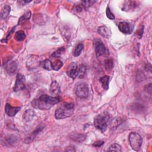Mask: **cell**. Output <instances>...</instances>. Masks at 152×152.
<instances>
[{"instance_id":"15","label":"cell","mask_w":152,"mask_h":152,"mask_svg":"<svg viewBox=\"0 0 152 152\" xmlns=\"http://www.w3.org/2000/svg\"><path fill=\"white\" fill-rule=\"evenodd\" d=\"M70 139L75 141L82 142L86 139V136L80 133H72L70 136Z\"/></svg>"},{"instance_id":"5","label":"cell","mask_w":152,"mask_h":152,"mask_svg":"<svg viewBox=\"0 0 152 152\" xmlns=\"http://www.w3.org/2000/svg\"><path fill=\"white\" fill-rule=\"evenodd\" d=\"M76 96L80 99H86L89 95V88L87 84L81 83L77 84L76 89Z\"/></svg>"},{"instance_id":"8","label":"cell","mask_w":152,"mask_h":152,"mask_svg":"<svg viewBox=\"0 0 152 152\" xmlns=\"http://www.w3.org/2000/svg\"><path fill=\"white\" fill-rule=\"evenodd\" d=\"M77 72H78V67L77 64L76 62L71 63L68 68L67 69V74L68 76L73 79L76 78L77 77Z\"/></svg>"},{"instance_id":"35","label":"cell","mask_w":152,"mask_h":152,"mask_svg":"<svg viewBox=\"0 0 152 152\" xmlns=\"http://www.w3.org/2000/svg\"><path fill=\"white\" fill-rule=\"evenodd\" d=\"M140 75L139 74H138V76H137V77L138 78V80H139V81H142V80H144V76H143V73H140Z\"/></svg>"},{"instance_id":"12","label":"cell","mask_w":152,"mask_h":152,"mask_svg":"<svg viewBox=\"0 0 152 152\" xmlns=\"http://www.w3.org/2000/svg\"><path fill=\"white\" fill-rule=\"evenodd\" d=\"M20 107H13L10 104H7L5 106L6 113L9 116H14L16 113L20 111Z\"/></svg>"},{"instance_id":"26","label":"cell","mask_w":152,"mask_h":152,"mask_svg":"<svg viewBox=\"0 0 152 152\" xmlns=\"http://www.w3.org/2000/svg\"><path fill=\"white\" fill-rule=\"evenodd\" d=\"M83 47H84L83 44L82 43H80L76 46L74 51V55L75 57H78L81 54V52L83 49Z\"/></svg>"},{"instance_id":"1","label":"cell","mask_w":152,"mask_h":152,"mask_svg":"<svg viewBox=\"0 0 152 152\" xmlns=\"http://www.w3.org/2000/svg\"><path fill=\"white\" fill-rule=\"evenodd\" d=\"M61 101V97L59 96H50L47 95H42L38 98L33 99L32 102V106L40 110H48L58 104Z\"/></svg>"},{"instance_id":"34","label":"cell","mask_w":152,"mask_h":152,"mask_svg":"<svg viewBox=\"0 0 152 152\" xmlns=\"http://www.w3.org/2000/svg\"><path fill=\"white\" fill-rule=\"evenodd\" d=\"M145 70L147 71H149V72H151V65L150 64L147 63L146 65H145Z\"/></svg>"},{"instance_id":"23","label":"cell","mask_w":152,"mask_h":152,"mask_svg":"<svg viewBox=\"0 0 152 152\" xmlns=\"http://www.w3.org/2000/svg\"><path fill=\"white\" fill-rule=\"evenodd\" d=\"M31 12L30 11H27L25 14H23L21 18L19 19L18 25H22L23 22H26V20H28L30 19L31 17Z\"/></svg>"},{"instance_id":"30","label":"cell","mask_w":152,"mask_h":152,"mask_svg":"<svg viewBox=\"0 0 152 152\" xmlns=\"http://www.w3.org/2000/svg\"><path fill=\"white\" fill-rule=\"evenodd\" d=\"M95 3V1H83L81 2V4H82L83 6L84 7V8L86 9L88 7H89L90 6H91L92 5H93Z\"/></svg>"},{"instance_id":"22","label":"cell","mask_w":152,"mask_h":152,"mask_svg":"<svg viewBox=\"0 0 152 152\" xmlns=\"http://www.w3.org/2000/svg\"><path fill=\"white\" fill-rule=\"evenodd\" d=\"M26 38V35L23 30L18 31L15 34V39L17 41L20 42L23 41Z\"/></svg>"},{"instance_id":"28","label":"cell","mask_w":152,"mask_h":152,"mask_svg":"<svg viewBox=\"0 0 152 152\" xmlns=\"http://www.w3.org/2000/svg\"><path fill=\"white\" fill-rule=\"evenodd\" d=\"M64 51H65V48H64V47H61V48H60L58 50H57L55 52H54V53L52 54L51 57H53V58H58V57H60L61 55V54H62Z\"/></svg>"},{"instance_id":"17","label":"cell","mask_w":152,"mask_h":152,"mask_svg":"<svg viewBox=\"0 0 152 152\" xmlns=\"http://www.w3.org/2000/svg\"><path fill=\"white\" fill-rule=\"evenodd\" d=\"M35 115V112L33 110H32L30 109H27L24 113L23 115V119L25 120V121L26 122H29L30 121L33 117Z\"/></svg>"},{"instance_id":"13","label":"cell","mask_w":152,"mask_h":152,"mask_svg":"<svg viewBox=\"0 0 152 152\" xmlns=\"http://www.w3.org/2000/svg\"><path fill=\"white\" fill-rule=\"evenodd\" d=\"M50 93L55 96H58L61 93V88L58 83L54 80L52 82L50 86Z\"/></svg>"},{"instance_id":"36","label":"cell","mask_w":152,"mask_h":152,"mask_svg":"<svg viewBox=\"0 0 152 152\" xmlns=\"http://www.w3.org/2000/svg\"><path fill=\"white\" fill-rule=\"evenodd\" d=\"M66 150L67 151H76V150H75V148H74V147H73V146H70V147H67V148L66 149Z\"/></svg>"},{"instance_id":"25","label":"cell","mask_w":152,"mask_h":152,"mask_svg":"<svg viewBox=\"0 0 152 152\" xmlns=\"http://www.w3.org/2000/svg\"><path fill=\"white\" fill-rule=\"evenodd\" d=\"M62 66L63 62L60 60H57L54 62H53V70L55 71H58Z\"/></svg>"},{"instance_id":"10","label":"cell","mask_w":152,"mask_h":152,"mask_svg":"<svg viewBox=\"0 0 152 152\" xmlns=\"http://www.w3.org/2000/svg\"><path fill=\"white\" fill-rule=\"evenodd\" d=\"M118 29L121 32L124 34H130L132 32V29L130 25L125 22H121L118 23Z\"/></svg>"},{"instance_id":"33","label":"cell","mask_w":152,"mask_h":152,"mask_svg":"<svg viewBox=\"0 0 152 152\" xmlns=\"http://www.w3.org/2000/svg\"><path fill=\"white\" fill-rule=\"evenodd\" d=\"M145 90L148 93H149L150 95H151V84H148V85H147V86L146 87V89H145Z\"/></svg>"},{"instance_id":"9","label":"cell","mask_w":152,"mask_h":152,"mask_svg":"<svg viewBox=\"0 0 152 152\" xmlns=\"http://www.w3.org/2000/svg\"><path fill=\"white\" fill-rule=\"evenodd\" d=\"M4 68L9 73H13L17 70L18 65H17V63L15 62V61L12 59H10L5 62Z\"/></svg>"},{"instance_id":"27","label":"cell","mask_w":152,"mask_h":152,"mask_svg":"<svg viewBox=\"0 0 152 152\" xmlns=\"http://www.w3.org/2000/svg\"><path fill=\"white\" fill-rule=\"evenodd\" d=\"M108 151H118V152H120L121 151V147L120 145H119L118 144L116 143H113L112 144L110 147L108 149Z\"/></svg>"},{"instance_id":"24","label":"cell","mask_w":152,"mask_h":152,"mask_svg":"<svg viewBox=\"0 0 152 152\" xmlns=\"http://www.w3.org/2000/svg\"><path fill=\"white\" fill-rule=\"evenodd\" d=\"M113 67V62L112 59H108L105 61V67L108 72H110Z\"/></svg>"},{"instance_id":"31","label":"cell","mask_w":152,"mask_h":152,"mask_svg":"<svg viewBox=\"0 0 152 152\" xmlns=\"http://www.w3.org/2000/svg\"><path fill=\"white\" fill-rule=\"evenodd\" d=\"M83 9H84V7L83 6L82 4L75 5L74 7V10L77 12H81Z\"/></svg>"},{"instance_id":"32","label":"cell","mask_w":152,"mask_h":152,"mask_svg":"<svg viewBox=\"0 0 152 152\" xmlns=\"http://www.w3.org/2000/svg\"><path fill=\"white\" fill-rule=\"evenodd\" d=\"M104 143V141H97L95 142L93 144V146L96 147H99L100 146H102Z\"/></svg>"},{"instance_id":"21","label":"cell","mask_w":152,"mask_h":152,"mask_svg":"<svg viewBox=\"0 0 152 152\" xmlns=\"http://www.w3.org/2000/svg\"><path fill=\"white\" fill-rule=\"evenodd\" d=\"M86 71V67L84 64L80 65L79 68H78V72H77V77L80 78H82L85 76Z\"/></svg>"},{"instance_id":"14","label":"cell","mask_w":152,"mask_h":152,"mask_svg":"<svg viewBox=\"0 0 152 152\" xmlns=\"http://www.w3.org/2000/svg\"><path fill=\"white\" fill-rule=\"evenodd\" d=\"M43 129V126H39V127H38L35 130V131L34 132H33L28 137H27V138L25 139V143H27V144L32 143L33 140H34V139H35V137H36V135H37L39 132H40Z\"/></svg>"},{"instance_id":"20","label":"cell","mask_w":152,"mask_h":152,"mask_svg":"<svg viewBox=\"0 0 152 152\" xmlns=\"http://www.w3.org/2000/svg\"><path fill=\"white\" fill-rule=\"evenodd\" d=\"M10 11H11V7L7 5L3 7L1 12V18L3 20H5L8 18V16L10 14Z\"/></svg>"},{"instance_id":"29","label":"cell","mask_w":152,"mask_h":152,"mask_svg":"<svg viewBox=\"0 0 152 152\" xmlns=\"http://www.w3.org/2000/svg\"><path fill=\"white\" fill-rule=\"evenodd\" d=\"M106 16L107 18L108 19H109L110 20H115V15H113V14L111 12L110 8L109 7H107L106 8Z\"/></svg>"},{"instance_id":"16","label":"cell","mask_w":152,"mask_h":152,"mask_svg":"<svg viewBox=\"0 0 152 152\" xmlns=\"http://www.w3.org/2000/svg\"><path fill=\"white\" fill-rule=\"evenodd\" d=\"M109 80H110V77L107 75L104 76L99 78V81L101 83V84H102L103 89L105 90H107L109 89Z\"/></svg>"},{"instance_id":"7","label":"cell","mask_w":152,"mask_h":152,"mask_svg":"<svg viewBox=\"0 0 152 152\" xmlns=\"http://www.w3.org/2000/svg\"><path fill=\"white\" fill-rule=\"evenodd\" d=\"M95 50L97 57H100L106 53V48L104 44L99 40L95 42Z\"/></svg>"},{"instance_id":"18","label":"cell","mask_w":152,"mask_h":152,"mask_svg":"<svg viewBox=\"0 0 152 152\" xmlns=\"http://www.w3.org/2000/svg\"><path fill=\"white\" fill-rule=\"evenodd\" d=\"M41 64L42 68L47 71H50L53 70V62L48 59H46L41 62Z\"/></svg>"},{"instance_id":"2","label":"cell","mask_w":152,"mask_h":152,"mask_svg":"<svg viewBox=\"0 0 152 152\" xmlns=\"http://www.w3.org/2000/svg\"><path fill=\"white\" fill-rule=\"evenodd\" d=\"M74 111V104L64 103L59 106L55 112V117L57 120L65 119L71 116Z\"/></svg>"},{"instance_id":"19","label":"cell","mask_w":152,"mask_h":152,"mask_svg":"<svg viewBox=\"0 0 152 152\" xmlns=\"http://www.w3.org/2000/svg\"><path fill=\"white\" fill-rule=\"evenodd\" d=\"M137 3L136 1H126L124 5L123 10L129 11L130 10L135 9L137 7Z\"/></svg>"},{"instance_id":"4","label":"cell","mask_w":152,"mask_h":152,"mask_svg":"<svg viewBox=\"0 0 152 152\" xmlns=\"http://www.w3.org/2000/svg\"><path fill=\"white\" fill-rule=\"evenodd\" d=\"M129 143L132 148L135 151H139L142 145L143 139L140 135L137 132H132L129 135Z\"/></svg>"},{"instance_id":"6","label":"cell","mask_w":152,"mask_h":152,"mask_svg":"<svg viewBox=\"0 0 152 152\" xmlns=\"http://www.w3.org/2000/svg\"><path fill=\"white\" fill-rule=\"evenodd\" d=\"M26 87V78L25 77L21 74H18L16 77V80L14 87V91L18 92L23 90Z\"/></svg>"},{"instance_id":"11","label":"cell","mask_w":152,"mask_h":152,"mask_svg":"<svg viewBox=\"0 0 152 152\" xmlns=\"http://www.w3.org/2000/svg\"><path fill=\"white\" fill-rule=\"evenodd\" d=\"M97 32L100 35L107 39L110 38L112 34L110 28H108L106 26H104L98 27Z\"/></svg>"},{"instance_id":"3","label":"cell","mask_w":152,"mask_h":152,"mask_svg":"<svg viewBox=\"0 0 152 152\" xmlns=\"http://www.w3.org/2000/svg\"><path fill=\"white\" fill-rule=\"evenodd\" d=\"M110 115L107 112H104L99 114L94 120L95 127L100 130L102 132L106 131L108 127V123L109 122Z\"/></svg>"}]
</instances>
